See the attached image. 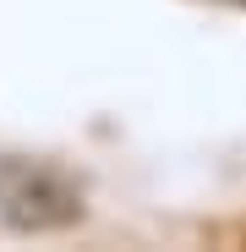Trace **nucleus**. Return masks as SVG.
I'll use <instances>...</instances> for the list:
<instances>
[{"instance_id": "nucleus-1", "label": "nucleus", "mask_w": 246, "mask_h": 252, "mask_svg": "<svg viewBox=\"0 0 246 252\" xmlns=\"http://www.w3.org/2000/svg\"><path fill=\"white\" fill-rule=\"evenodd\" d=\"M0 220L11 230H66L82 220V192L38 159H0Z\"/></svg>"}]
</instances>
